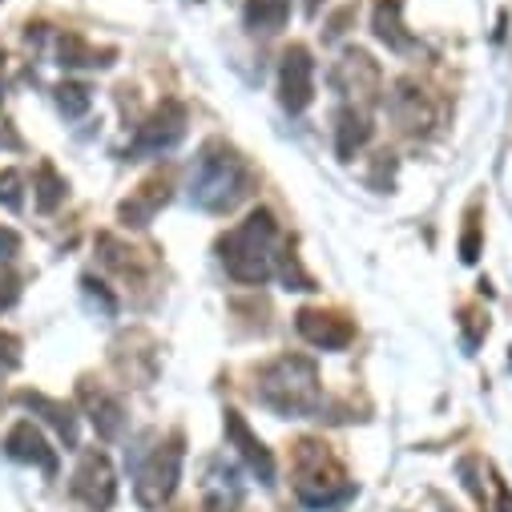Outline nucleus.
<instances>
[{"label":"nucleus","mask_w":512,"mask_h":512,"mask_svg":"<svg viewBox=\"0 0 512 512\" xmlns=\"http://www.w3.org/2000/svg\"><path fill=\"white\" fill-rule=\"evenodd\" d=\"M254 400L267 412H275L279 420L315 416L323 408V383H319L315 359L287 351V355H275L271 363H263L259 375H254Z\"/></svg>","instance_id":"f257e3e1"},{"label":"nucleus","mask_w":512,"mask_h":512,"mask_svg":"<svg viewBox=\"0 0 512 512\" xmlns=\"http://www.w3.org/2000/svg\"><path fill=\"white\" fill-rule=\"evenodd\" d=\"M388 109H392V117H396V125H400L404 134H424L428 125L436 121L432 101H428V89H424L420 81H412V77H400V81L392 85Z\"/></svg>","instance_id":"ddd939ff"},{"label":"nucleus","mask_w":512,"mask_h":512,"mask_svg":"<svg viewBox=\"0 0 512 512\" xmlns=\"http://www.w3.org/2000/svg\"><path fill=\"white\" fill-rule=\"evenodd\" d=\"M351 17H355V9H343V13H339V17L331 21V25H327V41H335V37H343V25H347Z\"/></svg>","instance_id":"7c9ffc66"},{"label":"nucleus","mask_w":512,"mask_h":512,"mask_svg":"<svg viewBox=\"0 0 512 512\" xmlns=\"http://www.w3.org/2000/svg\"><path fill=\"white\" fill-rule=\"evenodd\" d=\"M371 29L392 53H412L416 49V37L404 29V0H379L375 13H371Z\"/></svg>","instance_id":"a211bd4d"},{"label":"nucleus","mask_w":512,"mask_h":512,"mask_svg":"<svg viewBox=\"0 0 512 512\" xmlns=\"http://www.w3.org/2000/svg\"><path fill=\"white\" fill-rule=\"evenodd\" d=\"M218 263L242 287H263L279 267V222L267 206L250 210L218 238Z\"/></svg>","instance_id":"f03ea898"},{"label":"nucleus","mask_w":512,"mask_h":512,"mask_svg":"<svg viewBox=\"0 0 512 512\" xmlns=\"http://www.w3.org/2000/svg\"><path fill=\"white\" fill-rule=\"evenodd\" d=\"M492 480H496V508H500V512H512V488H508L500 476H492Z\"/></svg>","instance_id":"c756f323"},{"label":"nucleus","mask_w":512,"mask_h":512,"mask_svg":"<svg viewBox=\"0 0 512 512\" xmlns=\"http://www.w3.org/2000/svg\"><path fill=\"white\" fill-rule=\"evenodd\" d=\"M186 125H190V113H186V105L182 101H162L142 125H138V134H134V142L125 146V158L130 162H150V158H162V154H170V150H178L182 146V138H186Z\"/></svg>","instance_id":"423d86ee"},{"label":"nucleus","mask_w":512,"mask_h":512,"mask_svg":"<svg viewBox=\"0 0 512 512\" xmlns=\"http://www.w3.org/2000/svg\"><path fill=\"white\" fill-rule=\"evenodd\" d=\"M222 432H226V444L242 456V464L259 476V484L263 488H275V456H271V448L250 432V424H246V416L238 412V408H226L222 412Z\"/></svg>","instance_id":"9d476101"},{"label":"nucleus","mask_w":512,"mask_h":512,"mask_svg":"<svg viewBox=\"0 0 512 512\" xmlns=\"http://www.w3.org/2000/svg\"><path fill=\"white\" fill-rule=\"evenodd\" d=\"M508 363H512V355H508Z\"/></svg>","instance_id":"473e14b6"},{"label":"nucleus","mask_w":512,"mask_h":512,"mask_svg":"<svg viewBox=\"0 0 512 512\" xmlns=\"http://www.w3.org/2000/svg\"><path fill=\"white\" fill-rule=\"evenodd\" d=\"M21 367V339L9 335V331H0V379L13 375Z\"/></svg>","instance_id":"a878e982"},{"label":"nucleus","mask_w":512,"mask_h":512,"mask_svg":"<svg viewBox=\"0 0 512 512\" xmlns=\"http://www.w3.org/2000/svg\"><path fill=\"white\" fill-rule=\"evenodd\" d=\"M254 186V174L246 166V158L222 142V138H210L198 158H194V170H190V206L206 210V214H230Z\"/></svg>","instance_id":"7ed1b4c3"},{"label":"nucleus","mask_w":512,"mask_h":512,"mask_svg":"<svg viewBox=\"0 0 512 512\" xmlns=\"http://www.w3.org/2000/svg\"><path fill=\"white\" fill-rule=\"evenodd\" d=\"M182 464H186L182 436H170L166 444L150 448L146 460L134 468V492H138V504H142V508H162V504L178 492Z\"/></svg>","instance_id":"39448f33"},{"label":"nucleus","mask_w":512,"mask_h":512,"mask_svg":"<svg viewBox=\"0 0 512 512\" xmlns=\"http://www.w3.org/2000/svg\"><path fill=\"white\" fill-rule=\"evenodd\" d=\"M242 17L250 33H279L291 17V0H246Z\"/></svg>","instance_id":"6ab92c4d"},{"label":"nucleus","mask_w":512,"mask_h":512,"mask_svg":"<svg viewBox=\"0 0 512 512\" xmlns=\"http://www.w3.org/2000/svg\"><path fill=\"white\" fill-rule=\"evenodd\" d=\"M69 194V182L53 170V162H41L37 174H33V198H37V210L41 214H53Z\"/></svg>","instance_id":"aec40b11"},{"label":"nucleus","mask_w":512,"mask_h":512,"mask_svg":"<svg viewBox=\"0 0 512 512\" xmlns=\"http://www.w3.org/2000/svg\"><path fill=\"white\" fill-rule=\"evenodd\" d=\"M0 206H5V210H21L25 206V178L17 170L0 174Z\"/></svg>","instance_id":"b1692460"},{"label":"nucleus","mask_w":512,"mask_h":512,"mask_svg":"<svg viewBox=\"0 0 512 512\" xmlns=\"http://www.w3.org/2000/svg\"><path fill=\"white\" fill-rule=\"evenodd\" d=\"M319 5H323V0H303V9H307V17H319Z\"/></svg>","instance_id":"2f4dec72"},{"label":"nucleus","mask_w":512,"mask_h":512,"mask_svg":"<svg viewBox=\"0 0 512 512\" xmlns=\"http://www.w3.org/2000/svg\"><path fill=\"white\" fill-rule=\"evenodd\" d=\"M17 404L29 408L33 416H41L69 448H77V412H73L69 404H61V400H53V396H41V392H17Z\"/></svg>","instance_id":"f3484780"},{"label":"nucleus","mask_w":512,"mask_h":512,"mask_svg":"<svg viewBox=\"0 0 512 512\" xmlns=\"http://www.w3.org/2000/svg\"><path fill=\"white\" fill-rule=\"evenodd\" d=\"M77 400H81V408H85L93 432H97L105 444L121 440V432H125V408H121V400H117L113 392H105L101 383H93V379H81V383H77Z\"/></svg>","instance_id":"f8f14e48"},{"label":"nucleus","mask_w":512,"mask_h":512,"mask_svg":"<svg viewBox=\"0 0 512 512\" xmlns=\"http://www.w3.org/2000/svg\"><path fill=\"white\" fill-rule=\"evenodd\" d=\"M206 512H238V480L230 472L206 480Z\"/></svg>","instance_id":"412c9836"},{"label":"nucleus","mask_w":512,"mask_h":512,"mask_svg":"<svg viewBox=\"0 0 512 512\" xmlns=\"http://www.w3.org/2000/svg\"><path fill=\"white\" fill-rule=\"evenodd\" d=\"M81 287H85V299H89V307H97L105 319H113V315H117V299H113V295H109V291H105L97 279H89V275H85V279H81Z\"/></svg>","instance_id":"393cba45"},{"label":"nucleus","mask_w":512,"mask_h":512,"mask_svg":"<svg viewBox=\"0 0 512 512\" xmlns=\"http://www.w3.org/2000/svg\"><path fill=\"white\" fill-rule=\"evenodd\" d=\"M295 327H299V335H303L311 347H319V351H343V347H351V339H355V323H351L347 315L323 311V307H303V311L295 315Z\"/></svg>","instance_id":"9b49d317"},{"label":"nucleus","mask_w":512,"mask_h":512,"mask_svg":"<svg viewBox=\"0 0 512 512\" xmlns=\"http://www.w3.org/2000/svg\"><path fill=\"white\" fill-rule=\"evenodd\" d=\"M279 101L287 113H303L315 101V57L307 45H291L279 61Z\"/></svg>","instance_id":"1a4fd4ad"},{"label":"nucleus","mask_w":512,"mask_h":512,"mask_svg":"<svg viewBox=\"0 0 512 512\" xmlns=\"http://www.w3.org/2000/svg\"><path fill=\"white\" fill-rule=\"evenodd\" d=\"M371 134H375V125H371L367 109L343 105V109L335 113V154H339L343 162H351V158L371 142Z\"/></svg>","instance_id":"dca6fc26"},{"label":"nucleus","mask_w":512,"mask_h":512,"mask_svg":"<svg viewBox=\"0 0 512 512\" xmlns=\"http://www.w3.org/2000/svg\"><path fill=\"white\" fill-rule=\"evenodd\" d=\"M89 105H93V93H89L85 85H77V81H65V85H57V109H61L69 121L85 117V113H89Z\"/></svg>","instance_id":"4be33fe9"},{"label":"nucleus","mask_w":512,"mask_h":512,"mask_svg":"<svg viewBox=\"0 0 512 512\" xmlns=\"http://www.w3.org/2000/svg\"><path fill=\"white\" fill-rule=\"evenodd\" d=\"M113 53L89 49L81 37H61V65H109Z\"/></svg>","instance_id":"5701e85b"},{"label":"nucleus","mask_w":512,"mask_h":512,"mask_svg":"<svg viewBox=\"0 0 512 512\" xmlns=\"http://www.w3.org/2000/svg\"><path fill=\"white\" fill-rule=\"evenodd\" d=\"M5 456L17 460V464H33L45 476H57V448H49V440L41 436V428L29 424V420L13 424V432L5 436Z\"/></svg>","instance_id":"4468645a"},{"label":"nucleus","mask_w":512,"mask_h":512,"mask_svg":"<svg viewBox=\"0 0 512 512\" xmlns=\"http://www.w3.org/2000/svg\"><path fill=\"white\" fill-rule=\"evenodd\" d=\"M17 295H21L17 279H13V275H0V311H9V307L17 303Z\"/></svg>","instance_id":"c85d7f7f"},{"label":"nucleus","mask_w":512,"mask_h":512,"mask_svg":"<svg viewBox=\"0 0 512 512\" xmlns=\"http://www.w3.org/2000/svg\"><path fill=\"white\" fill-rule=\"evenodd\" d=\"M166 202H170V182H166V178H146L130 198L117 206V222L142 230V226H150V222L158 218V210H162Z\"/></svg>","instance_id":"2eb2a0df"},{"label":"nucleus","mask_w":512,"mask_h":512,"mask_svg":"<svg viewBox=\"0 0 512 512\" xmlns=\"http://www.w3.org/2000/svg\"><path fill=\"white\" fill-rule=\"evenodd\" d=\"M331 89H335L339 97L355 101L359 109H367V105L379 101L383 73H379V65H375L371 53H363V49H347V53L335 61V69H331Z\"/></svg>","instance_id":"0eeeda50"},{"label":"nucleus","mask_w":512,"mask_h":512,"mask_svg":"<svg viewBox=\"0 0 512 512\" xmlns=\"http://www.w3.org/2000/svg\"><path fill=\"white\" fill-rule=\"evenodd\" d=\"M69 488H73V496H77L89 512H109V508H113V500H117V472H113L109 456H105L101 448L81 452V460H77V472H73Z\"/></svg>","instance_id":"6e6552de"},{"label":"nucleus","mask_w":512,"mask_h":512,"mask_svg":"<svg viewBox=\"0 0 512 512\" xmlns=\"http://www.w3.org/2000/svg\"><path fill=\"white\" fill-rule=\"evenodd\" d=\"M21 254V234L13 226H0V263H13Z\"/></svg>","instance_id":"cd10ccee"},{"label":"nucleus","mask_w":512,"mask_h":512,"mask_svg":"<svg viewBox=\"0 0 512 512\" xmlns=\"http://www.w3.org/2000/svg\"><path fill=\"white\" fill-rule=\"evenodd\" d=\"M460 259L464 263H476L480 259V226H476V214L468 218V226H464V238H460Z\"/></svg>","instance_id":"bb28decb"},{"label":"nucleus","mask_w":512,"mask_h":512,"mask_svg":"<svg viewBox=\"0 0 512 512\" xmlns=\"http://www.w3.org/2000/svg\"><path fill=\"white\" fill-rule=\"evenodd\" d=\"M291 480H295V496H299L307 508H315V512L335 508V504H343V500L355 492L351 480H347V472H343V464H339V460L327 452V444H319V440H299V444H295Z\"/></svg>","instance_id":"20e7f679"}]
</instances>
